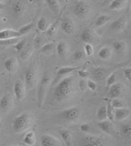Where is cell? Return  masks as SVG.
I'll list each match as a JSON object with an SVG mask.
<instances>
[{"mask_svg":"<svg viewBox=\"0 0 131 146\" xmlns=\"http://www.w3.org/2000/svg\"><path fill=\"white\" fill-rule=\"evenodd\" d=\"M76 82L74 77H65L56 86L53 92L54 98L59 102H64L69 100L76 90Z\"/></svg>","mask_w":131,"mask_h":146,"instance_id":"1","label":"cell"},{"mask_svg":"<svg viewBox=\"0 0 131 146\" xmlns=\"http://www.w3.org/2000/svg\"><path fill=\"white\" fill-rule=\"evenodd\" d=\"M33 123V116L30 113L24 112L17 115L12 121V129L15 133H22L30 128Z\"/></svg>","mask_w":131,"mask_h":146,"instance_id":"2","label":"cell"},{"mask_svg":"<svg viewBox=\"0 0 131 146\" xmlns=\"http://www.w3.org/2000/svg\"><path fill=\"white\" fill-rule=\"evenodd\" d=\"M82 146H106V142L102 138L93 135H87L82 138Z\"/></svg>","mask_w":131,"mask_h":146,"instance_id":"3","label":"cell"},{"mask_svg":"<svg viewBox=\"0 0 131 146\" xmlns=\"http://www.w3.org/2000/svg\"><path fill=\"white\" fill-rule=\"evenodd\" d=\"M90 6L86 1H77L74 7V13L80 18H84L90 12Z\"/></svg>","mask_w":131,"mask_h":146,"instance_id":"4","label":"cell"},{"mask_svg":"<svg viewBox=\"0 0 131 146\" xmlns=\"http://www.w3.org/2000/svg\"><path fill=\"white\" fill-rule=\"evenodd\" d=\"M50 81H51L50 77H49V75H44L40 81L39 91H38V94H37L39 105H41L42 104L43 100H44L46 91L47 90L48 86L50 84Z\"/></svg>","mask_w":131,"mask_h":146,"instance_id":"5","label":"cell"},{"mask_svg":"<svg viewBox=\"0 0 131 146\" xmlns=\"http://www.w3.org/2000/svg\"><path fill=\"white\" fill-rule=\"evenodd\" d=\"M37 81V71L33 66L29 67L25 72V83L28 89H32L36 85Z\"/></svg>","mask_w":131,"mask_h":146,"instance_id":"6","label":"cell"},{"mask_svg":"<svg viewBox=\"0 0 131 146\" xmlns=\"http://www.w3.org/2000/svg\"><path fill=\"white\" fill-rule=\"evenodd\" d=\"M13 91L16 101L17 102L23 101L26 95V87L23 81L21 80L15 81L13 84Z\"/></svg>","mask_w":131,"mask_h":146,"instance_id":"7","label":"cell"},{"mask_svg":"<svg viewBox=\"0 0 131 146\" xmlns=\"http://www.w3.org/2000/svg\"><path fill=\"white\" fill-rule=\"evenodd\" d=\"M81 110L78 107H71L63 111L61 113V117L67 121H74L80 117Z\"/></svg>","mask_w":131,"mask_h":146,"instance_id":"8","label":"cell"},{"mask_svg":"<svg viewBox=\"0 0 131 146\" xmlns=\"http://www.w3.org/2000/svg\"><path fill=\"white\" fill-rule=\"evenodd\" d=\"M40 144L42 146H62L60 140L49 134H43L41 136Z\"/></svg>","mask_w":131,"mask_h":146,"instance_id":"9","label":"cell"},{"mask_svg":"<svg viewBox=\"0 0 131 146\" xmlns=\"http://www.w3.org/2000/svg\"><path fill=\"white\" fill-rule=\"evenodd\" d=\"M21 35L18 31L12 29H5L0 30V41H7L12 39L17 38Z\"/></svg>","mask_w":131,"mask_h":146,"instance_id":"10","label":"cell"},{"mask_svg":"<svg viewBox=\"0 0 131 146\" xmlns=\"http://www.w3.org/2000/svg\"><path fill=\"white\" fill-rule=\"evenodd\" d=\"M110 69L105 67H98L92 71V76L97 80H103L107 79L111 74Z\"/></svg>","mask_w":131,"mask_h":146,"instance_id":"11","label":"cell"},{"mask_svg":"<svg viewBox=\"0 0 131 146\" xmlns=\"http://www.w3.org/2000/svg\"><path fill=\"white\" fill-rule=\"evenodd\" d=\"M13 100L11 94H7L0 100V109L3 112H9L12 109Z\"/></svg>","mask_w":131,"mask_h":146,"instance_id":"12","label":"cell"},{"mask_svg":"<svg viewBox=\"0 0 131 146\" xmlns=\"http://www.w3.org/2000/svg\"><path fill=\"white\" fill-rule=\"evenodd\" d=\"M61 30L67 35L72 34L75 30V25L73 21L69 18H65L62 20L61 24Z\"/></svg>","mask_w":131,"mask_h":146,"instance_id":"13","label":"cell"},{"mask_svg":"<svg viewBox=\"0 0 131 146\" xmlns=\"http://www.w3.org/2000/svg\"><path fill=\"white\" fill-rule=\"evenodd\" d=\"M5 68L7 70V71L10 73V74H13L15 73L18 68V61L17 59L15 58H10L5 61Z\"/></svg>","mask_w":131,"mask_h":146,"instance_id":"14","label":"cell"},{"mask_svg":"<svg viewBox=\"0 0 131 146\" xmlns=\"http://www.w3.org/2000/svg\"><path fill=\"white\" fill-rule=\"evenodd\" d=\"M80 37L84 42L91 44V43L94 42L95 39V35L92 29H85L81 32Z\"/></svg>","mask_w":131,"mask_h":146,"instance_id":"15","label":"cell"},{"mask_svg":"<svg viewBox=\"0 0 131 146\" xmlns=\"http://www.w3.org/2000/svg\"><path fill=\"white\" fill-rule=\"evenodd\" d=\"M13 14L16 17H20L25 12L26 7L24 3L21 1H17L13 3L12 5Z\"/></svg>","mask_w":131,"mask_h":146,"instance_id":"16","label":"cell"},{"mask_svg":"<svg viewBox=\"0 0 131 146\" xmlns=\"http://www.w3.org/2000/svg\"><path fill=\"white\" fill-rule=\"evenodd\" d=\"M130 112L129 109L122 108V109H118L114 110V119L116 121H123L127 119L130 115Z\"/></svg>","mask_w":131,"mask_h":146,"instance_id":"17","label":"cell"},{"mask_svg":"<svg viewBox=\"0 0 131 146\" xmlns=\"http://www.w3.org/2000/svg\"><path fill=\"white\" fill-rule=\"evenodd\" d=\"M98 126H99L101 130L104 132V133L109 135H112L113 133L114 127L111 121L109 120L101 121V122L98 123Z\"/></svg>","mask_w":131,"mask_h":146,"instance_id":"18","label":"cell"},{"mask_svg":"<svg viewBox=\"0 0 131 146\" xmlns=\"http://www.w3.org/2000/svg\"><path fill=\"white\" fill-rule=\"evenodd\" d=\"M126 19L124 17H120L114 21L111 24L110 29L113 31H120L124 28L126 25Z\"/></svg>","mask_w":131,"mask_h":146,"instance_id":"19","label":"cell"},{"mask_svg":"<svg viewBox=\"0 0 131 146\" xmlns=\"http://www.w3.org/2000/svg\"><path fill=\"white\" fill-rule=\"evenodd\" d=\"M58 133L66 145L71 146L72 145V136H71L70 132L66 129H59Z\"/></svg>","mask_w":131,"mask_h":146,"instance_id":"20","label":"cell"},{"mask_svg":"<svg viewBox=\"0 0 131 146\" xmlns=\"http://www.w3.org/2000/svg\"><path fill=\"white\" fill-rule=\"evenodd\" d=\"M37 139L35 134L33 131L27 132L24 135L23 142L24 144L28 146H33L36 143Z\"/></svg>","mask_w":131,"mask_h":146,"instance_id":"21","label":"cell"},{"mask_svg":"<svg viewBox=\"0 0 131 146\" xmlns=\"http://www.w3.org/2000/svg\"><path fill=\"white\" fill-rule=\"evenodd\" d=\"M46 4L49 8L50 10L53 12L56 15H58L60 12V5H59V1L56 0H47L45 1Z\"/></svg>","mask_w":131,"mask_h":146,"instance_id":"22","label":"cell"},{"mask_svg":"<svg viewBox=\"0 0 131 146\" xmlns=\"http://www.w3.org/2000/svg\"><path fill=\"white\" fill-rule=\"evenodd\" d=\"M33 53V47L31 44H28L24 47V49L22 50V52L20 53V58L22 60L26 61L30 58V56L32 55Z\"/></svg>","mask_w":131,"mask_h":146,"instance_id":"23","label":"cell"},{"mask_svg":"<svg viewBox=\"0 0 131 146\" xmlns=\"http://www.w3.org/2000/svg\"><path fill=\"white\" fill-rule=\"evenodd\" d=\"M122 86L120 84H114L110 87V96L113 99L118 98L121 95Z\"/></svg>","mask_w":131,"mask_h":146,"instance_id":"24","label":"cell"},{"mask_svg":"<svg viewBox=\"0 0 131 146\" xmlns=\"http://www.w3.org/2000/svg\"><path fill=\"white\" fill-rule=\"evenodd\" d=\"M80 70V67H74V66H65L59 68L57 72V75L58 76H63L71 74L74 72L78 71Z\"/></svg>","mask_w":131,"mask_h":146,"instance_id":"25","label":"cell"},{"mask_svg":"<svg viewBox=\"0 0 131 146\" xmlns=\"http://www.w3.org/2000/svg\"><path fill=\"white\" fill-rule=\"evenodd\" d=\"M112 51L109 47H105L101 48L98 52V56L102 60H108L111 58Z\"/></svg>","mask_w":131,"mask_h":146,"instance_id":"26","label":"cell"},{"mask_svg":"<svg viewBox=\"0 0 131 146\" xmlns=\"http://www.w3.org/2000/svg\"><path fill=\"white\" fill-rule=\"evenodd\" d=\"M68 45L66 44V42L63 41H61L58 43L56 45V50L57 53L59 56L64 57L67 54L68 52Z\"/></svg>","mask_w":131,"mask_h":146,"instance_id":"27","label":"cell"},{"mask_svg":"<svg viewBox=\"0 0 131 146\" xmlns=\"http://www.w3.org/2000/svg\"><path fill=\"white\" fill-rule=\"evenodd\" d=\"M37 28L40 31H47L48 28H49L50 24L49 23L48 20L47 19L42 17L38 21V23L37 24Z\"/></svg>","mask_w":131,"mask_h":146,"instance_id":"28","label":"cell"},{"mask_svg":"<svg viewBox=\"0 0 131 146\" xmlns=\"http://www.w3.org/2000/svg\"><path fill=\"white\" fill-rule=\"evenodd\" d=\"M126 1L124 0H114L112 1L110 5V9L111 10H120L124 7Z\"/></svg>","mask_w":131,"mask_h":146,"instance_id":"29","label":"cell"},{"mask_svg":"<svg viewBox=\"0 0 131 146\" xmlns=\"http://www.w3.org/2000/svg\"><path fill=\"white\" fill-rule=\"evenodd\" d=\"M97 119L99 122L108 120L107 111H106V106H101L97 110Z\"/></svg>","mask_w":131,"mask_h":146,"instance_id":"30","label":"cell"},{"mask_svg":"<svg viewBox=\"0 0 131 146\" xmlns=\"http://www.w3.org/2000/svg\"><path fill=\"white\" fill-rule=\"evenodd\" d=\"M111 19V17L108 15H102L97 19L95 25L97 27H101L107 24Z\"/></svg>","mask_w":131,"mask_h":146,"instance_id":"31","label":"cell"},{"mask_svg":"<svg viewBox=\"0 0 131 146\" xmlns=\"http://www.w3.org/2000/svg\"><path fill=\"white\" fill-rule=\"evenodd\" d=\"M33 26H34V21H33V22H31L30 23L26 24L25 26H22L18 31L22 36H23V35L29 33V32L33 29Z\"/></svg>","mask_w":131,"mask_h":146,"instance_id":"32","label":"cell"},{"mask_svg":"<svg viewBox=\"0 0 131 146\" xmlns=\"http://www.w3.org/2000/svg\"><path fill=\"white\" fill-rule=\"evenodd\" d=\"M113 47L116 52L121 53L125 49V44L123 41H115L113 43Z\"/></svg>","mask_w":131,"mask_h":146,"instance_id":"33","label":"cell"},{"mask_svg":"<svg viewBox=\"0 0 131 146\" xmlns=\"http://www.w3.org/2000/svg\"><path fill=\"white\" fill-rule=\"evenodd\" d=\"M26 44H27V41L26 39H24V40H21L20 41H19L17 43H16L15 44L12 45V47L13 48H15L17 53L20 54L22 52V50L24 49V47H26Z\"/></svg>","mask_w":131,"mask_h":146,"instance_id":"34","label":"cell"},{"mask_svg":"<svg viewBox=\"0 0 131 146\" xmlns=\"http://www.w3.org/2000/svg\"><path fill=\"white\" fill-rule=\"evenodd\" d=\"M58 23H59V19H57L53 24H52L51 25H50L49 28H48L47 31H46L49 36H53L54 35L56 34L57 30H58Z\"/></svg>","mask_w":131,"mask_h":146,"instance_id":"35","label":"cell"},{"mask_svg":"<svg viewBox=\"0 0 131 146\" xmlns=\"http://www.w3.org/2000/svg\"><path fill=\"white\" fill-rule=\"evenodd\" d=\"M106 111H107L108 119H109L110 121H113L114 120V109L111 106V102H109L108 103L107 106H106Z\"/></svg>","mask_w":131,"mask_h":146,"instance_id":"36","label":"cell"},{"mask_svg":"<svg viewBox=\"0 0 131 146\" xmlns=\"http://www.w3.org/2000/svg\"><path fill=\"white\" fill-rule=\"evenodd\" d=\"M111 105L114 109H118L124 108V103L118 98H114L111 102Z\"/></svg>","mask_w":131,"mask_h":146,"instance_id":"37","label":"cell"},{"mask_svg":"<svg viewBox=\"0 0 131 146\" xmlns=\"http://www.w3.org/2000/svg\"><path fill=\"white\" fill-rule=\"evenodd\" d=\"M54 43H47L45 45H42L40 48V52L42 53H49L53 51L54 48Z\"/></svg>","mask_w":131,"mask_h":146,"instance_id":"38","label":"cell"},{"mask_svg":"<svg viewBox=\"0 0 131 146\" xmlns=\"http://www.w3.org/2000/svg\"><path fill=\"white\" fill-rule=\"evenodd\" d=\"M117 80L116 75L114 74H111L107 78V80H106V87L107 89L110 88L111 86L114 85V84H116V81Z\"/></svg>","mask_w":131,"mask_h":146,"instance_id":"39","label":"cell"},{"mask_svg":"<svg viewBox=\"0 0 131 146\" xmlns=\"http://www.w3.org/2000/svg\"><path fill=\"white\" fill-rule=\"evenodd\" d=\"M121 130L122 133L124 134L125 136L130 137V133H131V126L129 123L125 124L122 126Z\"/></svg>","mask_w":131,"mask_h":146,"instance_id":"40","label":"cell"},{"mask_svg":"<svg viewBox=\"0 0 131 146\" xmlns=\"http://www.w3.org/2000/svg\"><path fill=\"white\" fill-rule=\"evenodd\" d=\"M84 52L86 56H91L94 54V47L92 45V44H86L84 45Z\"/></svg>","mask_w":131,"mask_h":146,"instance_id":"41","label":"cell"},{"mask_svg":"<svg viewBox=\"0 0 131 146\" xmlns=\"http://www.w3.org/2000/svg\"><path fill=\"white\" fill-rule=\"evenodd\" d=\"M86 86L92 91H95L97 90V83L94 80L89 79L86 81Z\"/></svg>","mask_w":131,"mask_h":146,"instance_id":"42","label":"cell"},{"mask_svg":"<svg viewBox=\"0 0 131 146\" xmlns=\"http://www.w3.org/2000/svg\"><path fill=\"white\" fill-rule=\"evenodd\" d=\"M73 56H74V59L75 60L80 61L84 58V54L81 50H77L76 51L74 54Z\"/></svg>","mask_w":131,"mask_h":146,"instance_id":"43","label":"cell"},{"mask_svg":"<svg viewBox=\"0 0 131 146\" xmlns=\"http://www.w3.org/2000/svg\"><path fill=\"white\" fill-rule=\"evenodd\" d=\"M77 73L79 76L82 78V79H86L90 75V73L88 71H86V70H78Z\"/></svg>","mask_w":131,"mask_h":146,"instance_id":"44","label":"cell"},{"mask_svg":"<svg viewBox=\"0 0 131 146\" xmlns=\"http://www.w3.org/2000/svg\"><path fill=\"white\" fill-rule=\"evenodd\" d=\"M124 75L125 79L129 81V82H130L131 79V69L130 68H126L124 70Z\"/></svg>","mask_w":131,"mask_h":146,"instance_id":"45","label":"cell"},{"mask_svg":"<svg viewBox=\"0 0 131 146\" xmlns=\"http://www.w3.org/2000/svg\"><path fill=\"white\" fill-rule=\"evenodd\" d=\"M91 127L87 123H84L81 124L80 126V130L83 132V133H86V132H88L90 130Z\"/></svg>","mask_w":131,"mask_h":146,"instance_id":"46","label":"cell"},{"mask_svg":"<svg viewBox=\"0 0 131 146\" xmlns=\"http://www.w3.org/2000/svg\"><path fill=\"white\" fill-rule=\"evenodd\" d=\"M42 45V39L40 36H37L34 40V47L37 48H39Z\"/></svg>","mask_w":131,"mask_h":146,"instance_id":"47","label":"cell"},{"mask_svg":"<svg viewBox=\"0 0 131 146\" xmlns=\"http://www.w3.org/2000/svg\"><path fill=\"white\" fill-rule=\"evenodd\" d=\"M86 84V83H85V82H84L83 80L80 81V87L81 89L82 90H83L84 88H85V85Z\"/></svg>","mask_w":131,"mask_h":146,"instance_id":"48","label":"cell"},{"mask_svg":"<svg viewBox=\"0 0 131 146\" xmlns=\"http://www.w3.org/2000/svg\"><path fill=\"white\" fill-rule=\"evenodd\" d=\"M4 4L1 1H0V10H2L4 8Z\"/></svg>","mask_w":131,"mask_h":146,"instance_id":"49","label":"cell"},{"mask_svg":"<svg viewBox=\"0 0 131 146\" xmlns=\"http://www.w3.org/2000/svg\"><path fill=\"white\" fill-rule=\"evenodd\" d=\"M1 26H2V21H1V19H0V29H1Z\"/></svg>","mask_w":131,"mask_h":146,"instance_id":"50","label":"cell"},{"mask_svg":"<svg viewBox=\"0 0 131 146\" xmlns=\"http://www.w3.org/2000/svg\"><path fill=\"white\" fill-rule=\"evenodd\" d=\"M11 146H17V145H11Z\"/></svg>","mask_w":131,"mask_h":146,"instance_id":"51","label":"cell"},{"mask_svg":"<svg viewBox=\"0 0 131 146\" xmlns=\"http://www.w3.org/2000/svg\"><path fill=\"white\" fill-rule=\"evenodd\" d=\"M0 121H1V119H0Z\"/></svg>","mask_w":131,"mask_h":146,"instance_id":"52","label":"cell"}]
</instances>
